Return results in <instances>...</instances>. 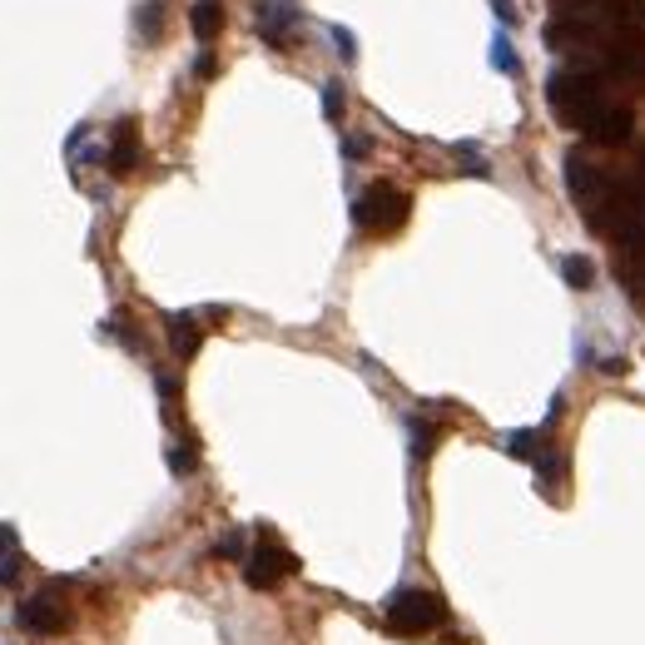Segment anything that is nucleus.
Masks as SVG:
<instances>
[{"instance_id": "nucleus-1", "label": "nucleus", "mask_w": 645, "mask_h": 645, "mask_svg": "<svg viewBox=\"0 0 645 645\" xmlns=\"http://www.w3.org/2000/svg\"><path fill=\"white\" fill-rule=\"evenodd\" d=\"M561 174H566V199L580 209V214L591 219V228H601V209H611V179H606L601 169H596L591 159H580V150H566V159H561Z\"/></svg>"}, {"instance_id": "nucleus-2", "label": "nucleus", "mask_w": 645, "mask_h": 645, "mask_svg": "<svg viewBox=\"0 0 645 645\" xmlns=\"http://www.w3.org/2000/svg\"><path fill=\"white\" fill-rule=\"evenodd\" d=\"M412 199L398 189V184H373V189L353 194V224L363 234H392V228L408 224Z\"/></svg>"}, {"instance_id": "nucleus-3", "label": "nucleus", "mask_w": 645, "mask_h": 645, "mask_svg": "<svg viewBox=\"0 0 645 645\" xmlns=\"http://www.w3.org/2000/svg\"><path fill=\"white\" fill-rule=\"evenodd\" d=\"M442 615H447L442 596L422 591V586H402V591H392V596H387V606H383L387 631H398V635H422V631H432Z\"/></svg>"}, {"instance_id": "nucleus-4", "label": "nucleus", "mask_w": 645, "mask_h": 645, "mask_svg": "<svg viewBox=\"0 0 645 645\" xmlns=\"http://www.w3.org/2000/svg\"><path fill=\"white\" fill-rule=\"evenodd\" d=\"M293 571H298V556H293V551L283 546L269 527H263L258 546L244 556V580L254 586V591H273V586H279L283 576H293Z\"/></svg>"}, {"instance_id": "nucleus-5", "label": "nucleus", "mask_w": 645, "mask_h": 645, "mask_svg": "<svg viewBox=\"0 0 645 645\" xmlns=\"http://www.w3.org/2000/svg\"><path fill=\"white\" fill-rule=\"evenodd\" d=\"M15 621L25 625L30 635H60L64 625H70V606H64V586L60 580H45L35 596H25L21 611H15Z\"/></svg>"}, {"instance_id": "nucleus-6", "label": "nucleus", "mask_w": 645, "mask_h": 645, "mask_svg": "<svg viewBox=\"0 0 645 645\" xmlns=\"http://www.w3.org/2000/svg\"><path fill=\"white\" fill-rule=\"evenodd\" d=\"M298 21H303L298 0H254V30L263 35L269 50H288V35Z\"/></svg>"}, {"instance_id": "nucleus-7", "label": "nucleus", "mask_w": 645, "mask_h": 645, "mask_svg": "<svg viewBox=\"0 0 645 645\" xmlns=\"http://www.w3.org/2000/svg\"><path fill=\"white\" fill-rule=\"evenodd\" d=\"M631 129H635V119H631V109L625 105H606L601 115L591 119V125H586V140H596V144H611V150H621L625 140H631Z\"/></svg>"}, {"instance_id": "nucleus-8", "label": "nucleus", "mask_w": 645, "mask_h": 645, "mask_svg": "<svg viewBox=\"0 0 645 645\" xmlns=\"http://www.w3.org/2000/svg\"><path fill=\"white\" fill-rule=\"evenodd\" d=\"M109 169L125 179V174L140 169V134H134V119H119L115 125V140H109Z\"/></svg>"}, {"instance_id": "nucleus-9", "label": "nucleus", "mask_w": 645, "mask_h": 645, "mask_svg": "<svg viewBox=\"0 0 645 645\" xmlns=\"http://www.w3.org/2000/svg\"><path fill=\"white\" fill-rule=\"evenodd\" d=\"M164 328H169V348H174V357H184V363H189V357L199 353V343H204L199 313H164Z\"/></svg>"}, {"instance_id": "nucleus-10", "label": "nucleus", "mask_w": 645, "mask_h": 645, "mask_svg": "<svg viewBox=\"0 0 645 645\" xmlns=\"http://www.w3.org/2000/svg\"><path fill=\"white\" fill-rule=\"evenodd\" d=\"M189 30H194V40L209 50L214 35L224 30V0H194L189 5Z\"/></svg>"}, {"instance_id": "nucleus-11", "label": "nucleus", "mask_w": 645, "mask_h": 645, "mask_svg": "<svg viewBox=\"0 0 645 645\" xmlns=\"http://www.w3.org/2000/svg\"><path fill=\"white\" fill-rule=\"evenodd\" d=\"M164 21H169V0H140V5H134V35H140L144 45L164 40Z\"/></svg>"}, {"instance_id": "nucleus-12", "label": "nucleus", "mask_w": 645, "mask_h": 645, "mask_svg": "<svg viewBox=\"0 0 645 645\" xmlns=\"http://www.w3.org/2000/svg\"><path fill=\"white\" fill-rule=\"evenodd\" d=\"M531 467H537V486H541V492H546V496H561V486H566V452H561V447H546Z\"/></svg>"}, {"instance_id": "nucleus-13", "label": "nucleus", "mask_w": 645, "mask_h": 645, "mask_svg": "<svg viewBox=\"0 0 645 645\" xmlns=\"http://www.w3.org/2000/svg\"><path fill=\"white\" fill-rule=\"evenodd\" d=\"M541 442V427H512V432H502L496 437V447L506 452V457H516V462H537L546 447H537Z\"/></svg>"}, {"instance_id": "nucleus-14", "label": "nucleus", "mask_w": 645, "mask_h": 645, "mask_svg": "<svg viewBox=\"0 0 645 645\" xmlns=\"http://www.w3.org/2000/svg\"><path fill=\"white\" fill-rule=\"evenodd\" d=\"M486 64L506 80H521V55H516V45H512V30H502V25L492 30V55H486Z\"/></svg>"}, {"instance_id": "nucleus-15", "label": "nucleus", "mask_w": 645, "mask_h": 645, "mask_svg": "<svg viewBox=\"0 0 645 645\" xmlns=\"http://www.w3.org/2000/svg\"><path fill=\"white\" fill-rule=\"evenodd\" d=\"M164 462H169V472H174V477H189L194 467H199V447H194V432H179V437L169 442Z\"/></svg>"}, {"instance_id": "nucleus-16", "label": "nucleus", "mask_w": 645, "mask_h": 645, "mask_svg": "<svg viewBox=\"0 0 645 645\" xmlns=\"http://www.w3.org/2000/svg\"><path fill=\"white\" fill-rule=\"evenodd\" d=\"M318 105H322V119H333V125L343 119V109H348V90H343V80H338V75H328V80L318 85Z\"/></svg>"}, {"instance_id": "nucleus-17", "label": "nucleus", "mask_w": 645, "mask_h": 645, "mask_svg": "<svg viewBox=\"0 0 645 645\" xmlns=\"http://www.w3.org/2000/svg\"><path fill=\"white\" fill-rule=\"evenodd\" d=\"M556 269H561V279H566L571 288H591V279H596V269H591V258L586 254H561Z\"/></svg>"}, {"instance_id": "nucleus-18", "label": "nucleus", "mask_w": 645, "mask_h": 645, "mask_svg": "<svg viewBox=\"0 0 645 645\" xmlns=\"http://www.w3.org/2000/svg\"><path fill=\"white\" fill-rule=\"evenodd\" d=\"M322 30H328V40H333V55H338V60H343V64H357V30H353V25L328 21Z\"/></svg>"}, {"instance_id": "nucleus-19", "label": "nucleus", "mask_w": 645, "mask_h": 645, "mask_svg": "<svg viewBox=\"0 0 645 645\" xmlns=\"http://www.w3.org/2000/svg\"><path fill=\"white\" fill-rule=\"evenodd\" d=\"M0 541H5V566H0V580H5V586H15V576H21V537H15L11 521L0 527Z\"/></svg>"}, {"instance_id": "nucleus-20", "label": "nucleus", "mask_w": 645, "mask_h": 645, "mask_svg": "<svg viewBox=\"0 0 645 645\" xmlns=\"http://www.w3.org/2000/svg\"><path fill=\"white\" fill-rule=\"evenodd\" d=\"M432 442H437V427L422 422V417H408V447H412V457H427Z\"/></svg>"}, {"instance_id": "nucleus-21", "label": "nucleus", "mask_w": 645, "mask_h": 645, "mask_svg": "<svg viewBox=\"0 0 645 645\" xmlns=\"http://www.w3.org/2000/svg\"><path fill=\"white\" fill-rule=\"evenodd\" d=\"M154 392H159L164 402V417H174V398H179V377L164 373V367H154Z\"/></svg>"}, {"instance_id": "nucleus-22", "label": "nucleus", "mask_w": 645, "mask_h": 645, "mask_svg": "<svg viewBox=\"0 0 645 645\" xmlns=\"http://www.w3.org/2000/svg\"><path fill=\"white\" fill-rule=\"evenodd\" d=\"M248 541H244V531H224V541H219V556H234L238 566H244V556H248Z\"/></svg>"}, {"instance_id": "nucleus-23", "label": "nucleus", "mask_w": 645, "mask_h": 645, "mask_svg": "<svg viewBox=\"0 0 645 645\" xmlns=\"http://www.w3.org/2000/svg\"><path fill=\"white\" fill-rule=\"evenodd\" d=\"M486 5H492V15H496V25H502V30H512V25L521 21V11H516V0H486Z\"/></svg>"}, {"instance_id": "nucleus-24", "label": "nucleus", "mask_w": 645, "mask_h": 645, "mask_svg": "<svg viewBox=\"0 0 645 645\" xmlns=\"http://www.w3.org/2000/svg\"><path fill=\"white\" fill-rule=\"evenodd\" d=\"M367 150H373L367 134H343V159H367Z\"/></svg>"}, {"instance_id": "nucleus-25", "label": "nucleus", "mask_w": 645, "mask_h": 645, "mask_svg": "<svg viewBox=\"0 0 645 645\" xmlns=\"http://www.w3.org/2000/svg\"><path fill=\"white\" fill-rule=\"evenodd\" d=\"M561 412H566V392H551V408H546V422H541V432H546V427H556V422H561Z\"/></svg>"}, {"instance_id": "nucleus-26", "label": "nucleus", "mask_w": 645, "mask_h": 645, "mask_svg": "<svg viewBox=\"0 0 645 645\" xmlns=\"http://www.w3.org/2000/svg\"><path fill=\"white\" fill-rule=\"evenodd\" d=\"M194 75H199V80H214V55H209V50H199V60H194Z\"/></svg>"}, {"instance_id": "nucleus-27", "label": "nucleus", "mask_w": 645, "mask_h": 645, "mask_svg": "<svg viewBox=\"0 0 645 645\" xmlns=\"http://www.w3.org/2000/svg\"><path fill=\"white\" fill-rule=\"evenodd\" d=\"M601 373H611V377L625 373V357H601Z\"/></svg>"}]
</instances>
